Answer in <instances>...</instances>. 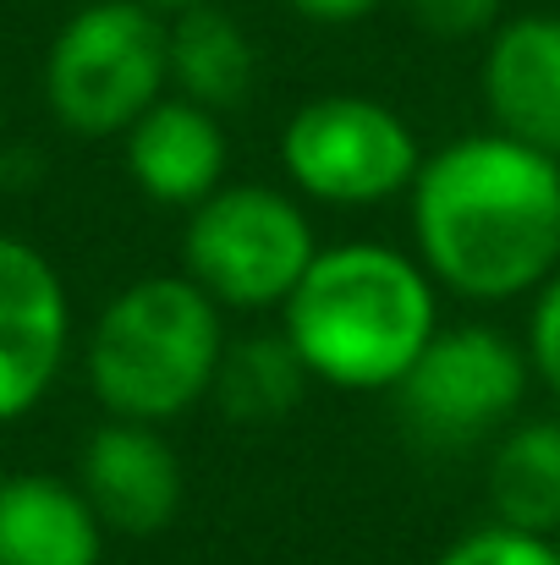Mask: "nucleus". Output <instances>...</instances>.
<instances>
[{"label":"nucleus","instance_id":"f257e3e1","mask_svg":"<svg viewBox=\"0 0 560 565\" xmlns=\"http://www.w3.org/2000/svg\"><path fill=\"white\" fill-rule=\"evenodd\" d=\"M412 258L462 302L533 297L560 269V160L495 127L423 154L406 188Z\"/></svg>","mask_w":560,"mask_h":565},{"label":"nucleus","instance_id":"f03ea898","mask_svg":"<svg viewBox=\"0 0 560 565\" xmlns=\"http://www.w3.org/2000/svg\"><path fill=\"white\" fill-rule=\"evenodd\" d=\"M440 330V286L390 242H319L281 302V335L314 384L390 395Z\"/></svg>","mask_w":560,"mask_h":565},{"label":"nucleus","instance_id":"7ed1b4c3","mask_svg":"<svg viewBox=\"0 0 560 565\" xmlns=\"http://www.w3.org/2000/svg\"><path fill=\"white\" fill-rule=\"evenodd\" d=\"M225 341V313L182 269L144 275L94 313L83 341V379L105 417L166 428L209 401Z\"/></svg>","mask_w":560,"mask_h":565},{"label":"nucleus","instance_id":"20e7f679","mask_svg":"<svg viewBox=\"0 0 560 565\" xmlns=\"http://www.w3.org/2000/svg\"><path fill=\"white\" fill-rule=\"evenodd\" d=\"M39 88L61 132L88 143L121 138L160 94H171L166 17L144 0L77 6L44 50Z\"/></svg>","mask_w":560,"mask_h":565},{"label":"nucleus","instance_id":"39448f33","mask_svg":"<svg viewBox=\"0 0 560 565\" xmlns=\"http://www.w3.org/2000/svg\"><path fill=\"white\" fill-rule=\"evenodd\" d=\"M314 253V214L292 188L220 182L187 209L182 275L220 313H281Z\"/></svg>","mask_w":560,"mask_h":565},{"label":"nucleus","instance_id":"423d86ee","mask_svg":"<svg viewBox=\"0 0 560 565\" xmlns=\"http://www.w3.org/2000/svg\"><path fill=\"white\" fill-rule=\"evenodd\" d=\"M423 143L401 110L369 94H319L281 127L286 188L319 209H379L406 198Z\"/></svg>","mask_w":560,"mask_h":565},{"label":"nucleus","instance_id":"0eeeda50","mask_svg":"<svg viewBox=\"0 0 560 565\" xmlns=\"http://www.w3.org/2000/svg\"><path fill=\"white\" fill-rule=\"evenodd\" d=\"M528 390L533 369L522 341L495 324H440L390 395L418 445L456 456L489 445L506 423H517Z\"/></svg>","mask_w":560,"mask_h":565},{"label":"nucleus","instance_id":"6e6552de","mask_svg":"<svg viewBox=\"0 0 560 565\" xmlns=\"http://www.w3.org/2000/svg\"><path fill=\"white\" fill-rule=\"evenodd\" d=\"M72 358V297L44 247L0 231V428L50 401Z\"/></svg>","mask_w":560,"mask_h":565},{"label":"nucleus","instance_id":"1a4fd4ad","mask_svg":"<svg viewBox=\"0 0 560 565\" xmlns=\"http://www.w3.org/2000/svg\"><path fill=\"white\" fill-rule=\"evenodd\" d=\"M72 478L88 494L105 533H121V539L166 533L187 494L182 456L166 439V428L133 423V417H105L99 428H88V439L77 445Z\"/></svg>","mask_w":560,"mask_h":565},{"label":"nucleus","instance_id":"9d476101","mask_svg":"<svg viewBox=\"0 0 560 565\" xmlns=\"http://www.w3.org/2000/svg\"><path fill=\"white\" fill-rule=\"evenodd\" d=\"M478 99L495 132L560 160V17L522 11L484 33Z\"/></svg>","mask_w":560,"mask_h":565},{"label":"nucleus","instance_id":"9b49d317","mask_svg":"<svg viewBox=\"0 0 560 565\" xmlns=\"http://www.w3.org/2000/svg\"><path fill=\"white\" fill-rule=\"evenodd\" d=\"M127 182L144 192L155 209H192L220 182H231V138L220 110L192 105L182 94H160L121 138Z\"/></svg>","mask_w":560,"mask_h":565},{"label":"nucleus","instance_id":"f8f14e48","mask_svg":"<svg viewBox=\"0 0 560 565\" xmlns=\"http://www.w3.org/2000/svg\"><path fill=\"white\" fill-rule=\"evenodd\" d=\"M105 522L77 478L6 472L0 483V565H99Z\"/></svg>","mask_w":560,"mask_h":565},{"label":"nucleus","instance_id":"ddd939ff","mask_svg":"<svg viewBox=\"0 0 560 565\" xmlns=\"http://www.w3.org/2000/svg\"><path fill=\"white\" fill-rule=\"evenodd\" d=\"M489 522L556 539L560 533V412L517 417L489 439L484 467Z\"/></svg>","mask_w":560,"mask_h":565},{"label":"nucleus","instance_id":"4468645a","mask_svg":"<svg viewBox=\"0 0 560 565\" xmlns=\"http://www.w3.org/2000/svg\"><path fill=\"white\" fill-rule=\"evenodd\" d=\"M166 61H171V94L209 105L220 116L236 110L258 77V50L220 0L166 17Z\"/></svg>","mask_w":560,"mask_h":565},{"label":"nucleus","instance_id":"2eb2a0df","mask_svg":"<svg viewBox=\"0 0 560 565\" xmlns=\"http://www.w3.org/2000/svg\"><path fill=\"white\" fill-rule=\"evenodd\" d=\"M308 384L314 379L297 363V352L286 347L281 330L275 335H236L220 352V374H214L209 401L242 428H270L308 395Z\"/></svg>","mask_w":560,"mask_h":565},{"label":"nucleus","instance_id":"dca6fc26","mask_svg":"<svg viewBox=\"0 0 560 565\" xmlns=\"http://www.w3.org/2000/svg\"><path fill=\"white\" fill-rule=\"evenodd\" d=\"M434 565H560L556 539L506 527V522H484L473 533H462L456 544H445Z\"/></svg>","mask_w":560,"mask_h":565},{"label":"nucleus","instance_id":"f3484780","mask_svg":"<svg viewBox=\"0 0 560 565\" xmlns=\"http://www.w3.org/2000/svg\"><path fill=\"white\" fill-rule=\"evenodd\" d=\"M522 352H528V369L533 384L556 401L560 412V269L528 297V330H522Z\"/></svg>","mask_w":560,"mask_h":565},{"label":"nucleus","instance_id":"a211bd4d","mask_svg":"<svg viewBox=\"0 0 560 565\" xmlns=\"http://www.w3.org/2000/svg\"><path fill=\"white\" fill-rule=\"evenodd\" d=\"M406 11V22L429 39L462 44V39H484L500 22V0H395Z\"/></svg>","mask_w":560,"mask_h":565},{"label":"nucleus","instance_id":"6ab92c4d","mask_svg":"<svg viewBox=\"0 0 560 565\" xmlns=\"http://www.w3.org/2000/svg\"><path fill=\"white\" fill-rule=\"evenodd\" d=\"M303 22H319V28H347V22H363L373 17L384 0H286Z\"/></svg>","mask_w":560,"mask_h":565},{"label":"nucleus","instance_id":"aec40b11","mask_svg":"<svg viewBox=\"0 0 560 565\" xmlns=\"http://www.w3.org/2000/svg\"><path fill=\"white\" fill-rule=\"evenodd\" d=\"M144 6H155L160 17H177V11H187V6H209V0H144Z\"/></svg>","mask_w":560,"mask_h":565},{"label":"nucleus","instance_id":"412c9836","mask_svg":"<svg viewBox=\"0 0 560 565\" xmlns=\"http://www.w3.org/2000/svg\"><path fill=\"white\" fill-rule=\"evenodd\" d=\"M0 483H6V461H0Z\"/></svg>","mask_w":560,"mask_h":565},{"label":"nucleus","instance_id":"4be33fe9","mask_svg":"<svg viewBox=\"0 0 560 565\" xmlns=\"http://www.w3.org/2000/svg\"><path fill=\"white\" fill-rule=\"evenodd\" d=\"M556 550H560V533H556Z\"/></svg>","mask_w":560,"mask_h":565}]
</instances>
